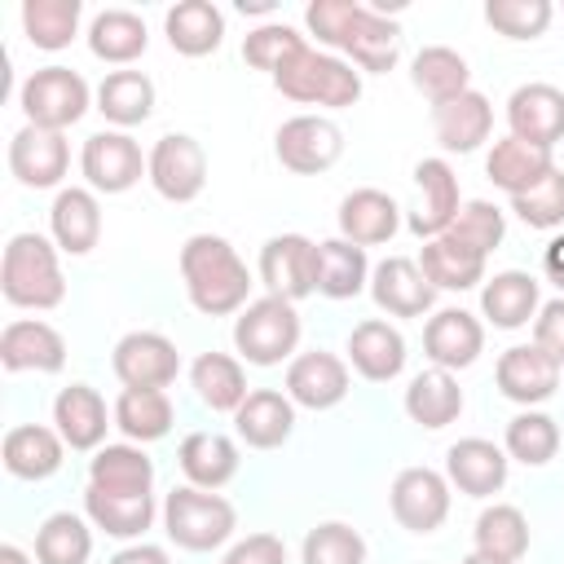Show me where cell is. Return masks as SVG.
<instances>
[{"mask_svg": "<svg viewBox=\"0 0 564 564\" xmlns=\"http://www.w3.org/2000/svg\"><path fill=\"white\" fill-rule=\"evenodd\" d=\"M300 560L304 564H366V538L344 520H326L304 533Z\"/></svg>", "mask_w": 564, "mask_h": 564, "instance_id": "c3c4849f", "label": "cell"}, {"mask_svg": "<svg viewBox=\"0 0 564 564\" xmlns=\"http://www.w3.org/2000/svg\"><path fill=\"white\" fill-rule=\"evenodd\" d=\"M502 449H507V458H516L524 467H542L560 449V423L551 414H542V410H524V414H516L507 423Z\"/></svg>", "mask_w": 564, "mask_h": 564, "instance_id": "7dc6e473", "label": "cell"}, {"mask_svg": "<svg viewBox=\"0 0 564 564\" xmlns=\"http://www.w3.org/2000/svg\"><path fill=\"white\" fill-rule=\"evenodd\" d=\"M533 344L564 366V295H555V300H546L538 308V317H533Z\"/></svg>", "mask_w": 564, "mask_h": 564, "instance_id": "db71d44e", "label": "cell"}, {"mask_svg": "<svg viewBox=\"0 0 564 564\" xmlns=\"http://www.w3.org/2000/svg\"><path fill=\"white\" fill-rule=\"evenodd\" d=\"M163 35L181 57H207L225 40V13L212 0H181L163 13Z\"/></svg>", "mask_w": 564, "mask_h": 564, "instance_id": "4dcf8cb0", "label": "cell"}, {"mask_svg": "<svg viewBox=\"0 0 564 564\" xmlns=\"http://www.w3.org/2000/svg\"><path fill=\"white\" fill-rule=\"evenodd\" d=\"M238 13H273L269 0H238Z\"/></svg>", "mask_w": 564, "mask_h": 564, "instance_id": "94428289", "label": "cell"}, {"mask_svg": "<svg viewBox=\"0 0 564 564\" xmlns=\"http://www.w3.org/2000/svg\"><path fill=\"white\" fill-rule=\"evenodd\" d=\"M511 212L529 225V229H560L564 225V172L551 167L533 189L511 198Z\"/></svg>", "mask_w": 564, "mask_h": 564, "instance_id": "f5cc1de1", "label": "cell"}, {"mask_svg": "<svg viewBox=\"0 0 564 564\" xmlns=\"http://www.w3.org/2000/svg\"><path fill=\"white\" fill-rule=\"evenodd\" d=\"M88 101H93V88L70 66H40L22 79V93H18L26 123L48 128V132H66L70 123H79Z\"/></svg>", "mask_w": 564, "mask_h": 564, "instance_id": "8992f818", "label": "cell"}, {"mask_svg": "<svg viewBox=\"0 0 564 564\" xmlns=\"http://www.w3.org/2000/svg\"><path fill=\"white\" fill-rule=\"evenodd\" d=\"M555 18L551 0H485V22L507 40H538Z\"/></svg>", "mask_w": 564, "mask_h": 564, "instance_id": "f907efd6", "label": "cell"}, {"mask_svg": "<svg viewBox=\"0 0 564 564\" xmlns=\"http://www.w3.org/2000/svg\"><path fill=\"white\" fill-rule=\"evenodd\" d=\"M330 48L344 53V62H352L357 70L383 75L401 57V26L392 18H383L379 9L352 0V9H348V18H344V26H339Z\"/></svg>", "mask_w": 564, "mask_h": 564, "instance_id": "9c48e42d", "label": "cell"}, {"mask_svg": "<svg viewBox=\"0 0 564 564\" xmlns=\"http://www.w3.org/2000/svg\"><path fill=\"white\" fill-rule=\"evenodd\" d=\"M370 286V264L366 247H352L348 238H326L317 242V291L326 300H352Z\"/></svg>", "mask_w": 564, "mask_h": 564, "instance_id": "b9f144b4", "label": "cell"}, {"mask_svg": "<svg viewBox=\"0 0 564 564\" xmlns=\"http://www.w3.org/2000/svg\"><path fill=\"white\" fill-rule=\"evenodd\" d=\"M260 282L269 295L282 300H308L317 291V242L304 234H273L260 247Z\"/></svg>", "mask_w": 564, "mask_h": 564, "instance_id": "8fae6325", "label": "cell"}, {"mask_svg": "<svg viewBox=\"0 0 564 564\" xmlns=\"http://www.w3.org/2000/svg\"><path fill=\"white\" fill-rule=\"evenodd\" d=\"M110 423H115V410H106L93 383H70L53 397V427L70 449H101Z\"/></svg>", "mask_w": 564, "mask_h": 564, "instance_id": "603a6c76", "label": "cell"}, {"mask_svg": "<svg viewBox=\"0 0 564 564\" xmlns=\"http://www.w3.org/2000/svg\"><path fill=\"white\" fill-rule=\"evenodd\" d=\"M348 361H352V370L361 379L388 383V379H397L405 370V335L383 317H366L348 335Z\"/></svg>", "mask_w": 564, "mask_h": 564, "instance_id": "484cf974", "label": "cell"}, {"mask_svg": "<svg viewBox=\"0 0 564 564\" xmlns=\"http://www.w3.org/2000/svg\"><path fill=\"white\" fill-rule=\"evenodd\" d=\"M0 291L13 308H57L66 300V278L57 264V242L44 234H13L0 260Z\"/></svg>", "mask_w": 564, "mask_h": 564, "instance_id": "7a4b0ae2", "label": "cell"}, {"mask_svg": "<svg viewBox=\"0 0 564 564\" xmlns=\"http://www.w3.org/2000/svg\"><path fill=\"white\" fill-rule=\"evenodd\" d=\"M419 269H423V278L436 291H471L476 282H485V256L471 251V247H463V242H454L449 234L423 242Z\"/></svg>", "mask_w": 564, "mask_h": 564, "instance_id": "f35d334b", "label": "cell"}, {"mask_svg": "<svg viewBox=\"0 0 564 564\" xmlns=\"http://www.w3.org/2000/svg\"><path fill=\"white\" fill-rule=\"evenodd\" d=\"M79 172H84V181H88L93 194H128L150 172V154H141V145L128 132L101 128V132H93L84 141Z\"/></svg>", "mask_w": 564, "mask_h": 564, "instance_id": "52a82bcc", "label": "cell"}, {"mask_svg": "<svg viewBox=\"0 0 564 564\" xmlns=\"http://www.w3.org/2000/svg\"><path fill=\"white\" fill-rule=\"evenodd\" d=\"M286 397L295 405H304V410L339 405L348 397V366H344V357H335L326 348L291 357V366H286Z\"/></svg>", "mask_w": 564, "mask_h": 564, "instance_id": "7402d4cb", "label": "cell"}, {"mask_svg": "<svg viewBox=\"0 0 564 564\" xmlns=\"http://www.w3.org/2000/svg\"><path fill=\"white\" fill-rule=\"evenodd\" d=\"M273 154L286 172L295 176H317V172H330L344 154V132L335 119L326 115H295L278 128L273 137Z\"/></svg>", "mask_w": 564, "mask_h": 564, "instance_id": "ba28073f", "label": "cell"}, {"mask_svg": "<svg viewBox=\"0 0 564 564\" xmlns=\"http://www.w3.org/2000/svg\"><path fill=\"white\" fill-rule=\"evenodd\" d=\"M432 132H436V141H441L445 154H471L494 132V106H489V97L476 93V88H467L463 97H454L445 106H432Z\"/></svg>", "mask_w": 564, "mask_h": 564, "instance_id": "4316f807", "label": "cell"}, {"mask_svg": "<svg viewBox=\"0 0 564 564\" xmlns=\"http://www.w3.org/2000/svg\"><path fill=\"white\" fill-rule=\"evenodd\" d=\"M401 229V207L392 194L361 185L352 194H344L339 203V238H348L352 247H379L392 242V234Z\"/></svg>", "mask_w": 564, "mask_h": 564, "instance_id": "d4e9b609", "label": "cell"}, {"mask_svg": "<svg viewBox=\"0 0 564 564\" xmlns=\"http://www.w3.org/2000/svg\"><path fill=\"white\" fill-rule=\"evenodd\" d=\"M445 234H449L454 242H463V247H471V251H480V256L489 260V251H498L502 238H507V216H502L494 203L471 198V203L458 207V216H454V225H449Z\"/></svg>", "mask_w": 564, "mask_h": 564, "instance_id": "681fc988", "label": "cell"}, {"mask_svg": "<svg viewBox=\"0 0 564 564\" xmlns=\"http://www.w3.org/2000/svg\"><path fill=\"white\" fill-rule=\"evenodd\" d=\"M93 529L75 511H53L35 529V564H88Z\"/></svg>", "mask_w": 564, "mask_h": 564, "instance_id": "bcb514c9", "label": "cell"}, {"mask_svg": "<svg viewBox=\"0 0 564 564\" xmlns=\"http://www.w3.org/2000/svg\"><path fill=\"white\" fill-rule=\"evenodd\" d=\"M370 295H375V304H379L383 313H392V317H423V313H432V304H436V286L423 278L419 260H410V256H388V260H379V264L370 269Z\"/></svg>", "mask_w": 564, "mask_h": 564, "instance_id": "ac0fdd59", "label": "cell"}, {"mask_svg": "<svg viewBox=\"0 0 564 564\" xmlns=\"http://www.w3.org/2000/svg\"><path fill=\"white\" fill-rule=\"evenodd\" d=\"M110 370L123 388H167L181 375V352L159 330H128L110 352Z\"/></svg>", "mask_w": 564, "mask_h": 564, "instance_id": "4fadbf2b", "label": "cell"}, {"mask_svg": "<svg viewBox=\"0 0 564 564\" xmlns=\"http://www.w3.org/2000/svg\"><path fill=\"white\" fill-rule=\"evenodd\" d=\"M181 278H185V295L198 313L207 317H229L242 313L251 300V269L242 264V256L229 247V238L220 234H194L181 247Z\"/></svg>", "mask_w": 564, "mask_h": 564, "instance_id": "6da1fadb", "label": "cell"}, {"mask_svg": "<svg viewBox=\"0 0 564 564\" xmlns=\"http://www.w3.org/2000/svg\"><path fill=\"white\" fill-rule=\"evenodd\" d=\"M176 463L194 489H220L238 476V445L225 432H189L176 449Z\"/></svg>", "mask_w": 564, "mask_h": 564, "instance_id": "1f68e13d", "label": "cell"}, {"mask_svg": "<svg viewBox=\"0 0 564 564\" xmlns=\"http://www.w3.org/2000/svg\"><path fill=\"white\" fill-rule=\"evenodd\" d=\"M62 454H66V441L57 436V427H44V423H18L0 441L4 471L18 480H48L62 467Z\"/></svg>", "mask_w": 564, "mask_h": 564, "instance_id": "f1b7e54d", "label": "cell"}, {"mask_svg": "<svg viewBox=\"0 0 564 564\" xmlns=\"http://www.w3.org/2000/svg\"><path fill=\"white\" fill-rule=\"evenodd\" d=\"M410 84L432 101V106H445L454 97H463L471 88V70H467V57L445 48V44H427L414 53V66H410Z\"/></svg>", "mask_w": 564, "mask_h": 564, "instance_id": "60d3db41", "label": "cell"}, {"mask_svg": "<svg viewBox=\"0 0 564 564\" xmlns=\"http://www.w3.org/2000/svg\"><path fill=\"white\" fill-rule=\"evenodd\" d=\"M97 110L119 132L145 123L150 110H154V84H150V75L145 70H110L97 84Z\"/></svg>", "mask_w": 564, "mask_h": 564, "instance_id": "74e56055", "label": "cell"}, {"mask_svg": "<svg viewBox=\"0 0 564 564\" xmlns=\"http://www.w3.org/2000/svg\"><path fill=\"white\" fill-rule=\"evenodd\" d=\"M0 564H31V560H26V551H22V546L4 542V546H0Z\"/></svg>", "mask_w": 564, "mask_h": 564, "instance_id": "91938a15", "label": "cell"}, {"mask_svg": "<svg viewBox=\"0 0 564 564\" xmlns=\"http://www.w3.org/2000/svg\"><path fill=\"white\" fill-rule=\"evenodd\" d=\"M405 414L427 432L449 427L463 414V388H458L454 370H441V366L419 370L405 388Z\"/></svg>", "mask_w": 564, "mask_h": 564, "instance_id": "836d02e7", "label": "cell"}, {"mask_svg": "<svg viewBox=\"0 0 564 564\" xmlns=\"http://www.w3.org/2000/svg\"><path fill=\"white\" fill-rule=\"evenodd\" d=\"M0 366L9 375H22V370L57 375L66 366V339L40 317H18L0 330Z\"/></svg>", "mask_w": 564, "mask_h": 564, "instance_id": "ffe728a7", "label": "cell"}, {"mask_svg": "<svg viewBox=\"0 0 564 564\" xmlns=\"http://www.w3.org/2000/svg\"><path fill=\"white\" fill-rule=\"evenodd\" d=\"M560 370H564V366H560L555 357H546L538 344H511V348L498 357V366H494V383H498V392H502L507 401H516V405H538V401L555 397Z\"/></svg>", "mask_w": 564, "mask_h": 564, "instance_id": "2e32d148", "label": "cell"}, {"mask_svg": "<svg viewBox=\"0 0 564 564\" xmlns=\"http://www.w3.org/2000/svg\"><path fill=\"white\" fill-rule=\"evenodd\" d=\"M234 432L251 449H278L295 432V401L273 388H251L247 401L234 410Z\"/></svg>", "mask_w": 564, "mask_h": 564, "instance_id": "83f0119b", "label": "cell"}, {"mask_svg": "<svg viewBox=\"0 0 564 564\" xmlns=\"http://www.w3.org/2000/svg\"><path fill=\"white\" fill-rule=\"evenodd\" d=\"M300 344V313L282 295L251 300L234 322V348L247 366H282Z\"/></svg>", "mask_w": 564, "mask_h": 564, "instance_id": "5b68a950", "label": "cell"}, {"mask_svg": "<svg viewBox=\"0 0 564 564\" xmlns=\"http://www.w3.org/2000/svg\"><path fill=\"white\" fill-rule=\"evenodd\" d=\"M225 564H286V546L278 533H247L242 542L229 546Z\"/></svg>", "mask_w": 564, "mask_h": 564, "instance_id": "11a10c76", "label": "cell"}, {"mask_svg": "<svg viewBox=\"0 0 564 564\" xmlns=\"http://www.w3.org/2000/svg\"><path fill=\"white\" fill-rule=\"evenodd\" d=\"M304 48V35L295 31V26H286V22H264V26H256V31H247V40H242V62L251 66V70H278L286 57H295Z\"/></svg>", "mask_w": 564, "mask_h": 564, "instance_id": "816d5d0a", "label": "cell"}, {"mask_svg": "<svg viewBox=\"0 0 564 564\" xmlns=\"http://www.w3.org/2000/svg\"><path fill=\"white\" fill-rule=\"evenodd\" d=\"M414 185H419V203H414V212H410V234L414 238H423V242H432V238H441L449 225H454V216H458V207H463V198H458V176H454V167L445 163V159H423L419 167H414Z\"/></svg>", "mask_w": 564, "mask_h": 564, "instance_id": "9a60e30c", "label": "cell"}, {"mask_svg": "<svg viewBox=\"0 0 564 564\" xmlns=\"http://www.w3.org/2000/svg\"><path fill=\"white\" fill-rule=\"evenodd\" d=\"M84 516L110 538H141L154 520V494H106L97 485L84 489Z\"/></svg>", "mask_w": 564, "mask_h": 564, "instance_id": "ab89813d", "label": "cell"}, {"mask_svg": "<svg viewBox=\"0 0 564 564\" xmlns=\"http://www.w3.org/2000/svg\"><path fill=\"white\" fill-rule=\"evenodd\" d=\"M507 449L485 436H463L445 449V480L467 498H489L507 485Z\"/></svg>", "mask_w": 564, "mask_h": 564, "instance_id": "d6986e66", "label": "cell"}, {"mask_svg": "<svg viewBox=\"0 0 564 564\" xmlns=\"http://www.w3.org/2000/svg\"><path fill=\"white\" fill-rule=\"evenodd\" d=\"M234 502L212 489L181 485L163 498V529L181 551H216L234 538Z\"/></svg>", "mask_w": 564, "mask_h": 564, "instance_id": "277c9868", "label": "cell"}, {"mask_svg": "<svg viewBox=\"0 0 564 564\" xmlns=\"http://www.w3.org/2000/svg\"><path fill=\"white\" fill-rule=\"evenodd\" d=\"M66 167H70V145H66L62 132L22 123V128L9 137V172H13L26 189H53V185H62Z\"/></svg>", "mask_w": 564, "mask_h": 564, "instance_id": "5bb4252c", "label": "cell"}, {"mask_svg": "<svg viewBox=\"0 0 564 564\" xmlns=\"http://www.w3.org/2000/svg\"><path fill=\"white\" fill-rule=\"evenodd\" d=\"M555 167V159H551V150H542V145H529V141H520V137H502V141H494V150H489V159H485V176L502 189V194H524V189H533L546 172Z\"/></svg>", "mask_w": 564, "mask_h": 564, "instance_id": "d6a6232c", "label": "cell"}, {"mask_svg": "<svg viewBox=\"0 0 564 564\" xmlns=\"http://www.w3.org/2000/svg\"><path fill=\"white\" fill-rule=\"evenodd\" d=\"M388 502H392V520L401 529L436 533L449 516V480L436 467H405V471H397Z\"/></svg>", "mask_w": 564, "mask_h": 564, "instance_id": "7c38bea8", "label": "cell"}, {"mask_svg": "<svg viewBox=\"0 0 564 564\" xmlns=\"http://www.w3.org/2000/svg\"><path fill=\"white\" fill-rule=\"evenodd\" d=\"M84 4L79 0H26L22 4V31L35 48L57 53L79 35Z\"/></svg>", "mask_w": 564, "mask_h": 564, "instance_id": "f6af8a7d", "label": "cell"}, {"mask_svg": "<svg viewBox=\"0 0 564 564\" xmlns=\"http://www.w3.org/2000/svg\"><path fill=\"white\" fill-rule=\"evenodd\" d=\"M115 427L132 445L163 441L172 432V401L163 388H123L115 401Z\"/></svg>", "mask_w": 564, "mask_h": 564, "instance_id": "7bdbcfd3", "label": "cell"}, {"mask_svg": "<svg viewBox=\"0 0 564 564\" xmlns=\"http://www.w3.org/2000/svg\"><path fill=\"white\" fill-rule=\"evenodd\" d=\"M471 538H476V551H480V555L520 564L524 551H529V520H524L520 507H511V502H494V507H485V511L476 516Z\"/></svg>", "mask_w": 564, "mask_h": 564, "instance_id": "ee69618b", "label": "cell"}, {"mask_svg": "<svg viewBox=\"0 0 564 564\" xmlns=\"http://www.w3.org/2000/svg\"><path fill=\"white\" fill-rule=\"evenodd\" d=\"M348 9H352V0H313L308 9H304V26L317 35V44H335V35H339V26H344V18H348Z\"/></svg>", "mask_w": 564, "mask_h": 564, "instance_id": "9f6ffc18", "label": "cell"}, {"mask_svg": "<svg viewBox=\"0 0 564 564\" xmlns=\"http://www.w3.org/2000/svg\"><path fill=\"white\" fill-rule=\"evenodd\" d=\"M106 564H172V560H167V551H163V546L137 542V546H123V551H115Z\"/></svg>", "mask_w": 564, "mask_h": 564, "instance_id": "6f0895ef", "label": "cell"}, {"mask_svg": "<svg viewBox=\"0 0 564 564\" xmlns=\"http://www.w3.org/2000/svg\"><path fill=\"white\" fill-rule=\"evenodd\" d=\"M145 44H150V31H145L141 13H132V9H101L88 22V48L97 62L128 66L145 53Z\"/></svg>", "mask_w": 564, "mask_h": 564, "instance_id": "8d00e7d4", "label": "cell"}, {"mask_svg": "<svg viewBox=\"0 0 564 564\" xmlns=\"http://www.w3.org/2000/svg\"><path fill=\"white\" fill-rule=\"evenodd\" d=\"M189 388L216 414H234L247 401V392H251L242 361L229 357V352H198L194 366H189Z\"/></svg>", "mask_w": 564, "mask_h": 564, "instance_id": "e575fe53", "label": "cell"}, {"mask_svg": "<svg viewBox=\"0 0 564 564\" xmlns=\"http://www.w3.org/2000/svg\"><path fill=\"white\" fill-rule=\"evenodd\" d=\"M145 181L154 185L159 198L167 203H194L207 185V154L189 132H167L150 150V172Z\"/></svg>", "mask_w": 564, "mask_h": 564, "instance_id": "30bf717a", "label": "cell"}, {"mask_svg": "<svg viewBox=\"0 0 564 564\" xmlns=\"http://www.w3.org/2000/svg\"><path fill=\"white\" fill-rule=\"evenodd\" d=\"M88 485L106 494H150L154 489V463L141 445H101L88 458Z\"/></svg>", "mask_w": 564, "mask_h": 564, "instance_id": "d590c367", "label": "cell"}, {"mask_svg": "<svg viewBox=\"0 0 564 564\" xmlns=\"http://www.w3.org/2000/svg\"><path fill=\"white\" fill-rule=\"evenodd\" d=\"M273 88L286 101L300 106H326V110H344L361 97V70H352V62L322 53V48H300L295 57H286L273 70Z\"/></svg>", "mask_w": 564, "mask_h": 564, "instance_id": "3957f363", "label": "cell"}, {"mask_svg": "<svg viewBox=\"0 0 564 564\" xmlns=\"http://www.w3.org/2000/svg\"><path fill=\"white\" fill-rule=\"evenodd\" d=\"M463 564H507V560H489V555H480V551H471Z\"/></svg>", "mask_w": 564, "mask_h": 564, "instance_id": "6125c7cd", "label": "cell"}, {"mask_svg": "<svg viewBox=\"0 0 564 564\" xmlns=\"http://www.w3.org/2000/svg\"><path fill=\"white\" fill-rule=\"evenodd\" d=\"M48 234L57 242V251L66 256H88L101 238V203L93 189L84 185H66L57 189L53 207H48Z\"/></svg>", "mask_w": 564, "mask_h": 564, "instance_id": "cb8c5ba5", "label": "cell"}, {"mask_svg": "<svg viewBox=\"0 0 564 564\" xmlns=\"http://www.w3.org/2000/svg\"><path fill=\"white\" fill-rule=\"evenodd\" d=\"M507 128L529 145L555 150L564 141V93L555 84H520L507 97Z\"/></svg>", "mask_w": 564, "mask_h": 564, "instance_id": "e0dca14e", "label": "cell"}, {"mask_svg": "<svg viewBox=\"0 0 564 564\" xmlns=\"http://www.w3.org/2000/svg\"><path fill=\"white\" fill-rule=\"evenodd\" d=\"M542 295H538V278L524 269H502L494 278H485L480 286V313L498 326V330H520L538 317Z\"/></svg>", "mask_w": 564, "mask_h": 564, "instance_id": "f546056e", "label": "cell"}, {"mask_svg": "<svg viewBox=\"0 0 564 564\" xmlns=\"http://www.w3.org/2000/svg\"><path fill=\"white\" fill-rule=\"evenodd\" d=\"M542 273L564 291V234H555V238L546 242V251H542Z\"/></svg>", "mask_w": 564, "mask_h": 564, "instance_id": "680465c9", "label": "cell"}, {"mask_svg": "<svg viewBox=\"0 0 564 564\" xmlns=\"http://www.w3.org/2000/svg\"><path fill=\"white\" fill-rule=\"evenodd\" d=\"M485 348V326L467 308H441L423 326V352L441 370H467Z\"/></svg>", "mask_w": 564, "mask_h": 564, "instance_id": "44dd1931", "label": "cell"}]
</instances>
